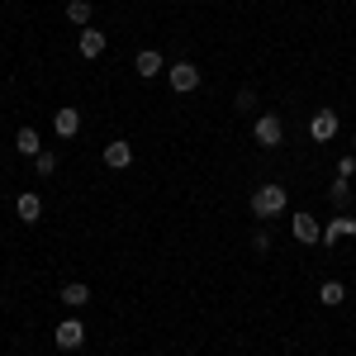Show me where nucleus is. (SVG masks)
Segmentation results:
<instances>
[{
    "label": "nucleus",
    "mask_w": 356,
    "mask_h": 356,
    "mask_svg": "<svg viewBox=\"0 0 356 356\" xmlns=\"http://www.w3.org/2000/svg\"><path fill=\"white\" fill-rule=\"evenodd\" d=\"M285 204H290V195H285L280 181H266V186H257V191H252V214H257V219H275Z\"/></svg>",
    "instance_id": "f257e3e1"
},
{
    "label": "nucleus",
    "mask_w": 356,
    "mask_h": 356,
    "mask_svg": "<svg viewBox=\"0 0 356 356\" xmlns=\"http://www.w3.org/2000/svg\"><path fill=\"white\" fill-rule=\"evenodd\" d=\"M166 81H171L176 95H191L195 86H200V67L195 62H176V67H166Z\"/></svg>",
    "instance_id": "f03ea898"
},
{
    "label": "nucleus",
    "mask_w": 356,
    "mask_h": 356,
    "mask_svg": "<svg viewBox=\"0 0 356 356\" xmlns=\"http://www.w3.org/2000/svg\"><path fill=\"white\" fill-rule=\"evenodd\" d=\"M53 342L62 347V352H76V347L86 342V323L81 318H62V323L53 328Z\"/></svg>",
    "instance_id": "7ed1b4c3"
},
{
    "label": "nucleus",
    "mask_w": 356,
    "mask_h": 356,
    "mask_svg": "<svg viewBox=\"0 0 356 356\" xmlns=\"http://www.w3.org/2000/svg\"><path fill=\"white\" fill-rule=\"evenodd\" d=\"M252 138H257L261 147H280V143H285V129H280V119H275V114H261V119L252 124Z\"/></svg>",
    "instance_id": "20e7f679"
},
{
    "label": "nucleus",
    "mask_w": 356,
    "mask_h": 356,
    "mask_svg": "<svg viewBox=\"0 0 356 356\" xmlns=\"http://www.w3.org/2000/svg\"><path fill=\"white\" fill-rule=\"evenodd\" d=\"M309 138H314V143L337 138V110H318V114H314V119H309Z\"/></svg>",
    "instance_id": "39448f33"
},
{
    "label": "nucleus",
    "mask_w": 356,
    "mask_h": 356,
    "mask_svg": "<svg viewBox=\"0 0 356 356\" xmlns=\"http://www.w3.org/2000/svg\"><path fill=\"white\" fill-rule=\"evenodd\" d=\"M134 72H138V76H147V81H152V76H162V72H166V57L157 53V48H143V53L134 57Z\"/></svg>",
    "instance_id": "423d86ee"
},
{
    "label": "nucleus",
    "mask_w": 356,
    "mask_h": 356,
    "mask_svg": "<svg viewBox=\"0 0 356 356\" xmlns=\"http://www.w3.org/2000/svg\"><path fill=\"white\" fill-rule=\"evenodd\" d=\"M342 238H356V214H337L332 223H323V243H342Z\"/></svg>",
    "instance_id": "0eeeda50"
},
{
    "label": "nucleus",
    "mask_w": 356,
    "mask_h": 356,
    "mask_svg": "<svg viewBox=\"0 0 356 356\" xmlns=\"http://www.w3.org/2000/svg\"><path fill=\"white\" fill-rule=\"evenodd\" d=\"M76 48H81V57H86V62H95V57H100L105 48H110V38H105L100 29H81V38H76Z\"/></svg>",
    "instance_id": "6e6552de"
},
{
    "label": "nucleus",
    "mask_w": 356,
    "mask_h": 356,
    "mask_svg": "<svg viewBox=\"0 0 356 356\" xmlns=\"http://www.w3.org/2000/svg\"><path fill=\"white\" fill-rule=\"evenodd\" d=\"M53 129H57V138H76V129H81V110H76V105H62V110L53 114Z\"/></svg>",
    "instance_id": "1a4fd4ad"
},
{
    "label": "nucleus",
    "mask_w": 356,
    "mask_h": 356,
    "mask_svg": "<svg viewBox=\"0 0 356 356\" xmlns=\"http://www.w3.org/2000/svg\"><path fill=\"white\" fill-rule=\"evenodd\" d=\"M15 214H19V223H38V219H43V200H38L33 191L15 195Z\"/></svg>",
    "instance_id": "9d476101"
},
{
    "label": "nucleus",
    "mask_w": 356,
    "mask_h": 356,
    "mask_svg": "<svg viewBox=\"0 0 356 356\" xmlns=\"http://www.w3.org/2000/svg\"><path fill=\"white\" fill-rule=\"evenodd\" d=\"M290 228H295V238H300L304 247H314L318 238H323V223L314 219V214H295V223H290Z\"/></svg>",
    "instance_id": "9b49d317"
},
{
    "label": "nucleus",
    "mask_w": 356,
    "mask_h": 356,
    "mask_svg": "<svg viewBox=\"0 0 356 356\" xmlns=\"http://www.w3.org/2000/svg\"><path fill=\"white\" fill-rule=\"evenodd\" d=\"M105 166H114V171H124V166H134V147H129L124 138H114L110 147H105Z\"/></svg>",
    "instance_id": "f8f14e48"
},
{
    "label": "nucleus",
    "mask_w": 356,
    "mask_h": 356,
    "mask_svg": "<svg viewBox=\"0 0 356 356\" xmlns=\"http://www.w3.org/2000/svg\"><path fill=\"white\" fill-rule=\"evenodd\" d=\"M62 304H67V309H86V304H90V285H86V280L62 285Z\"/></svg>",
    "instance_id": "ddd939ff"
},
{
    "label": "nucleus",
    "mask_w": 356,
    "mask_h": 356,
    "mask_svg": "<svg viewBox=\"0 0 356 356\" xmlns=\"http://www.w3.org/2000/svg\"><path fill=\"white\" fill-rule=\"evenodd\" d=\"M342 300H347V285H342V280H323V285H318V304H323V309H337Z\"/></svg>",
    "instance_id": "4468645a"
},
{
    "label": "nucleus",
    "mask_w": 356,
    "mask_h": 356,
    "mask_svg": "<svg viewBox=\"0 0 356 356\" xmlns=\"http://www.w3.org/2000/svg\"><path fill=\"white\" fill-rule=\"evenodd\" d=\"M15 152H24V157H38V152H43V143H38V129H19V134H15Z\"/></svg>",
    "instance_id": "2eb2a0df"
},
{
    "label": "nucleus",
    "mask_w": 356,
    "mask_h": 356,
    "mask_svg": "<svg viewBox=\"0 0 356 356\" xmlns=\"http://www.w3.org/2000/svg\"><path fill=\"white\" fill-rule=\"evenodd\" d=\"M67 19H72V24H90V0H67Z\"/></svg>",
    "instance_id": "dca6fc26"
},
{
    "label": "nucleus",
    "mask_w": 356,
    "mask_h": 356,
    "mask_svg": "<svg viewBox=\"0 0 356 356\" xmlns=\"http://www.w3.org/2000/svg\"><path fill=\"white\" fill-rule=\"evenodd\" d=\"M33 171H38V176H53L57 171V152H38V157H33Z\"/></svg>",
    "instance_id": "f3484780"
},
{
    "label": "nucleus",
    "mask_w": 356,
    "mask_h": 356,
    "mask_svg": "<svg viewBox=\"0 0 356 356\" xmlns=\"http://www.w3.org/2000/svg\"><path fill=\"white\" fill-rule=\"evenodd\" d=\"M332 204H347V200H352V181H347V176H342V181H332Z\"/></svg>",
    "instance_id": "a211bd4d"
},
{
    "label": "nucleus",
    "mask_w": 356,
    "mask_h": 356,
    "mask_svg": "<svg viewBox=\"0 0 356 356\" xmlns=\"http://www.w3.org/2000/svg\"><path fill=\"white\" fill-rule=\"evenodd\" d=\"M233 105H238V110H252V105H257V90H238V100H233Z\"/></svg>",
    "instance_id": "6ab92c4d"
},
{
    "label": "nucleus",
    "mask_w": 356,
    "mask_h": 356,
    "mask_svg": "<svg viewBox=\"0 0 356 356\" xmlns=\"http://www.w3.org/2000/svg\"><path fill=\"white\" fill-rule=\"evenodd\" d=\"M252 252H271V233H252Z\"/></svg>",
    "instance_id": "aec40b11"
},
{
    "label": "nucleus",
    "mask_w": 356,
    "mask_h": 356,
    "mask_svg": "<svg viewBox=\"0 0 356 356\" xmlns=\"http://www.w3.org/2000/svg\"><path fill=\"white\" fill-rule=\"evenodd\" d=\"M337 176H356V157H342L337 162Z\"/></svg>",
    "instance_id": "412c9836"
},
{
    "label": "nucleus",
    "mask_w": 356,
    "mask_h": 356,
    "mask_svg": "<svg viewBox=\"0 0 356 356\" xmlns=\"http://www.w3.org/2000/svg\"><path fill=\"white\" fill-rule=\"evenodd\" d=\"M352 143H356V138H352Z\"/></svg>",
    "instance_id": "4be33fe9"
}]
</instances>
